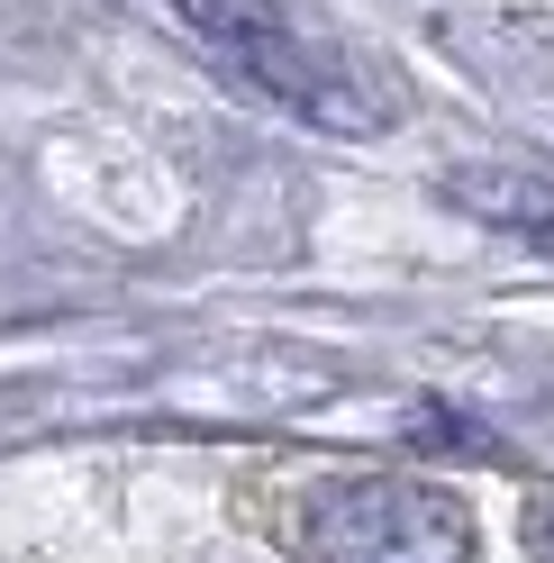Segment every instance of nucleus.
Segmentation results:
<instances>
[{
	"instance_id": "1",
	"label": "nucleus",
	"mask_w": 554,
	"mask_h": 563,
	"mask_svg": "<svg viewBox=\"0 0 554 563\" xmlns=\"http://www.w3.org/2000/svg\"><path fill=\"white\" fill-rule=\"evenodd\" d=\"M182 19H191V37L219 64H236V82L282 100L291 119L345 128V136L391 128V91L373 82L345 46H328V37H309L300 19H282L273 0H182Z\"/></svg>"
},
{
	"instance_id": "2",
	"label": "nucleus",
	"mask_w": 554,
	"mask_h": 563,
	"mask_svg": "<svg viewBox=\"0 0 554 563\" xmlns=\"http://www.w3.org/2000/svg\"><path fill=\"white\" fill-rule=\"evenodd\" d=\"M464 554H473V518L436 482L345 473L309 490L300 509V563H464Z\"/></svg>"
},
{
	"instance_id": "3",
	"label": "nucleus",
	"mask_w": 554,
	"mask_h": 563,
	"mask_svg": "<svg viewBox=\"0 0 554 563\" xmlns=\"http://www.w3.org/2000/svg\"><path fill=\"white\" fill-rule=\"evenodd\" d=\"M455 200H473L481 219H500V228H518V236H536V245H554V191H518L509 173H464L455 183Z\"/></svg>"
},
{
	"instance_id": "4",
	"label": "nucleus",
	"mask_w": 554,
	"mask_h": 563,
	"mask_svg": "<svg viewBox=\"0 0 554 563\" xmlns=\"http://www.w3.org/2000/svg\"><path fill=\"white\" fill-rule=\"evenodd\" d=\"M528 563H554V490L528 509Z\"/></svg>"
}]
</instances>
